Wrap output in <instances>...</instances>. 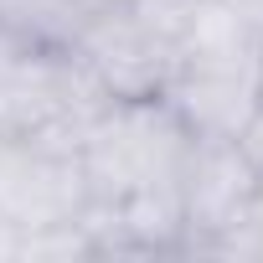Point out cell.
<instances>
[{
  "mask_svg": "<svg viewBox=\"0 0 263 263\" xmlns=\"http://www.w3.org/2000/svg\"><path fill=\"white\" fill-rule=\"evenodd\" d=\"M237 6H248L253 16H263V0H237Z\"/></svg>",
  "mask_w": 263,
  "mask_h": 263,
  "instance_id": "52a82bcc",
  "label": "cell"
},
{
  "mask_svg": "<svg viewBox=\"0 0 263 263\" xmlns=\"http://www.w3.org/2000/svg\"><path fill=\"white\" fill-rule=\"evenodd\" d=\"M88 6H98V0H88Z\"/></svg>",
  "mask_w": 263,
  "mask_h": 263,
  "instance_id": "9c48e42d",
  "label": "cell"
},
{
  "mask_svg": "<svg viewBox=\"0 0 263 263\" xmlns=\"http://www.w3.org/2000/svg\"><path fill=\"white\" fill-rule=\"evenodd\" d=\"M237 150L248 155V165L258 171V181H263V98L253 103V114L242 119V129H237Z\"/></svg>",
  "mask_w": 263,
  "mask_h": 263,
  "instance_id": "8992f818",
  "label": "cell"
},
{
  "mask_svg": "<svg viewBox=\"0 0 263 263\" xmlns=\"http://www.w3.org/2000/svg\"><path fill=\"white\" fill-rule=\"evenodd\" d=\"M186 150L191 129L165 98H108L78 140L88 201H124L176 186Z\"/></svg>",
  "mask_w": 263,
  "mask_h": 263,
  "instance_id": "6da1fadb",
  "label": "cell"
},
{
  "mask_svg": "<svg viewBox=\"0 0 263 263\" xmlns=\"http://www.w3.org/2000/svg\"><path fill=\"white\" fill-rule=\"evenodd\" d=\"M258 171L227 135H191V150L176 176L181 196V227H186V253H206L253 201Z\"/></svg>",
  "mask_w": 263,
  "mask_h": 263,
  "instance_id": "277c9868",
  "label": "cell"
},
{
  "mask_svg": "<svg viewBox=\"0 0 263 263\" xmlns=\"http://www.w3.org/2000/svg\"><path fill=\"white\" fill-rule=\"evenodd\" d=\"M72 57L88 67L103 98H160L181 62V42L160 31L135 0H98L72 36Z\"/></svg>",
  "mask_w": 263,
  "mask_h": 263,
  "instance_id": "3957f363",
  "label": "cell"
},
{
  "mask_svg": "<svg viewBox=\"0 0 263 263\" xmlns=\"http://www.w3.org/2000/svg\"><path fill=\"white\" fill-rule=\"evenodd\" d=\"M103 103H108L103 88L72 57V47L31 42L0 21V145L11 140L78 145Z\"/></svg>",
  "mask_w": 263,
  "mask_h": 263,
  "instance_id": "7a4b0ae2",
  "label": "cell"
},
{
  "mask_svg": "<svg viewBox=\"0 0 263 263\" xmlns=\"http://www.w3.org/2000/svg\"><path fill=\"white\" fill-rule=\"evenodd\" d=\"M206 253H212V258H263V181H258L248 212H242Z\"/></svg>",
  "mask_w": 263,
  "mask_h": 263,
  "instance_id": "5b68a950",
  "label": "cell"
},
{
  "mask_svg": "<svg viewBox=\"0 0 263 263\" xmlns=\"http://www.w3.org/2000/svg\"><path fill=\"white\" fill-rule=\"evenodd\" d=\"M258 67H263V42H258Z\"/></svg>",
  "mask_w": 263,
  "mask_h": 263,
  "instance_id": "ba28073f",
  "label": "cell"
}]
</instances>
